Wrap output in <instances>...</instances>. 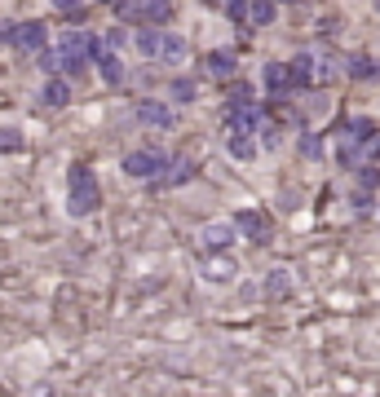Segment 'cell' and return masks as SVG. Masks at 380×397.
I'll use <instances>...</instances> for the list:
<instances>
[{"label":"cell","mask_w":380,"mask_h":397,"mask_svg":"<svg viewBox=\"0 0 380 397\" xmlns=\"http://www.w3.org/2000/svg\"><path fill=\"white\" fill-rule=\"evenodd\" d=\"M173 97H177V102H195V84H190V80H177V84H173Z\"/></svg>","instance_id":"cell-21"},{"label":"cell","mask_w":380,"mask_h":397,"mask_svg":"<svg viewBox=\"0 0 380 397\" xmlns=\"http://www.w3.org/2000/svg\"><path fill=\"white\" fill-rule=\"evenodd\" d=\"M97 71H102L106 84H120V80H124V62H120V53H115V49H102V53H97Z\"/></svg>","instance_id":"cell-10"},{"label":"cell","mask_w":380,"mask_h":397,"mask_svg":"<svg viewBox=\"0 0 380 397\" xmlns=\"http://www.w3.org/2000/svg\"><path fill=\"white\" fill-rule=\"evenodd\" d=\"M18 146H23L18 132H0V151H18Z\"/></svg>","instance_id":"cell-24"},{"label":"cell","mask_w":380,"mask_h":397,"mask_svg":"<svg viewBox=\"0 0 380 397\" xmlns=\"http://www.w3.org/2000/svg\"><path fill=\"white\" fill-rule=\"evenodd\" d=\"M164 163L168 159H164L159 151H133L124 159V172L128 177H164Z\"/></svg>","instance_id":"cell-5"},{"label":"cell","mask_w":380,"mask_h":397,"mask_svg":"<svg viewBox=\"0 0 380 397\" xmlns=\"http://www.w3.org/2000/svg\"><path fill=\"white\" fill-rule=\"evenodd\" d=\"M252 23H274V0H252Z\"/></svg>","instance_id":"cell-17"},{"label":"cell","mask_w":380,"mask_h":397,"mask_svg":"<svg viewBox=\"0 0 380 397\" xmlns=\"http://www.w3.org/2000/svg\"><path fill=\"white\" fill-rule=\"evenodd\" d=\"M235 270H239V265L230 260V256H212L208 270H204V278H208V283H235Z\"/></svg>","instance_id":"cell-11"},{"label":"cell","mask_w":380,"mask_h":397,"mask_svg":"<svg viewBox=\"0 0 380 397\" xmlns=\"http://www.w3.org/2000/svg\"><path fill=\"white\" fill-rule=\"evenodd\" d=\"M67 186H71V194H67L71 217H89V212H97V203H102V190H97L93 168H71Z\"/></svg>","instance_id":"cell-1"},{"label":"cell","mask_w":380,"mask_h":397,"mask_svg":"<svg viewBox=\"0 0 380 397\" xmlns=\"http://www.w3.org/2000/svg\"><path fill=\"white\" fill-rule=\"evenodd\" d=\"M235 225H239V229H243V234L252 239V243H270V221L261 217V212H239V217H235Z\"/></svg>","instance_id":"cell-7"},{"label":"cell","mask_w":380,"mask_h":397,"mask_svg":"<svg viewBox=\"0 0 380 397\" xmlns=\"http://www.w3.org/2000/svg\"><path fill=\"white\" fill-rule=\"evenodd\" d=\"M235 239H239V225L235 221H212L204 229V247H230Z\"/></svg>","instance_id":"cell-8"},{"label":"cell","mask_w":380,"mask_h":397,"mask_svg":"<svg viewBox=\"0 0 380 397\" xmlns=\"http://www.w3.org/2000/svg\"><path fill=\"white\" fill-rule=\"evenodd\" d=\"M226 124L235 128V132H261L266 128V120H261V106L257 102H235L226 111Z\"/></svg>","instance_id":"cell-4"},{"label":"cell","mask_w":380,"mask_h":397,"mask_svg":"<svg viewBox=\"0 0 380 397\" xmlns=\"http://www.w3.org/2000/svg\"><path fill=\"white\" fill-rule=\"evenodd\" d=\"M358 181H362V186H367V190H376V181H380V172H376V168H367V172H358Z\"/></svg>","instance_id":"cell-26"},{"label":"cell","mask_w":380,"mask_h":397,"mask_svg":"<svg viewBox=\"0 0 380 397\" xmlns=\"http://www.w3.org/2000/svg\"><path fill=\"white\" fill-rule=\"evenodd\" d=\"M301 155H305V159H319V141H314V137H301Z\"/></svg>","instance_id":"cell-25"},{"label":"cell","mask_w":380,"mask_h":397,"mask_svg":"<svg viewBox=\"0 0 380 397\" xmlns=\"http://www.w3.org/2000/svg\"><path fill=\"white\" fill-rule=\"evenodd\" d=\"M288 84H296L292 66H278V62H270V66H266V89H270V93H288Z\"/></svg>","instance_id":"cell-12"},{"label":"cell","mask_w":380,"mask_h":397,"mask_svg":"<svg viewBox=\"0 0 380 397\" xmlns=\"http://www.w3.org/2000/svg\"><path fill=\"white\" fill-rule=\"evenodd\" d=\"M235 102H252V89H247V84H235V89H230V106H235Z\"/></svg>","instance_id":"cell-23"},{"label":"cell","mask_w":380,"mask_h":397,"mask_svg":"<svg viewBox=\"0 0 380 397\" xmlns=\"http://www.w3.org/2000/svg\"><path fill=\"white\" fill-rule=\"evenodd\" d=\"M230 155H235V159H252L257 151H252V141H247V137H230Z\"/></svg>","instance_id":"cell-20"},{"label":"cell","mask_w":380,"mask_h":397,"mask_svg":"<svg viewBox=\"0 0 380 397\" xmlns=\"http://www.w3.org/2000/svg\"><path fill=\"white\" fill-rule=\"evenodd\" d=\"M0 40H9L13 49H23V53H40L44 49V27L40 23H13L0 31Z\"/></svg>","instance_id":"cell-3"},{"label":"cell","mask_w":380,"mask_h":397,"mask_svg":"<svg viewBox=\"0 0 380 397\" xmlns=\"http://www.w3.org/2000/svg\"><path fill=\"white\" fill-rule=\"evenodd\" d=\"M137 120L151 124V128H173V111L164 106V102H142L137 106Z\"/></svg>","instance_id":"cell-9"},{"label":"cell","mask_w":380,"mask_h":397,"mask_svg":"<svg viewBox=\"0 0 380 397\" xmlns=\"http://www.w3.org/2000/svg\"><path fill=\"white\" fill-rule=\"evenodd\" d=\"M266 287H270L274 296H283V291L292 287V278H288V274H270V283H266Z\"/></svg>","instance_id":"cell-22"},{"label":"cell","mask_w":380,"mask_h":397,"mask_svg":"<svg viewBox=\"0 0 380 397\" xmlns=\"http://www.w3.org/2000/svg\"><path fill=\"white\" fill-rule=\"evenodd\" d=\"M208 75H235V53H212L208 58Z\"/></svg>","instance_id":"cell-14"},{"label":"cell","mask_w":380,"mask_h":397,"mask_svg":"<svg viewBox=\"0 0 380 397\" xmlns=\"http://www.w3.org/2000/svg\"><path fill=\"white\" fill-rule=\"evenodd\" d=\"M155 58H164L168 66H181V62L190 58V44L181 40V36H168V31H159V53H155Z\"/></svg>","instance_id":"cell-6"},{"label":"cell","mask_w":380,"mask_h":397,"mask_svg":"<svg viewBox=\"0 0 380 397\" xmlns=\"http://www.w3.org/2000/svg\"><path fill=\"white\" fill-rule=\"evenodd\" d=\"M186 177H190V159H177L173 168L164 172V181H168V186H177V181H186Z\"/></svg>","instance_id":"cell-18"},{"label":"cell","mask_w":380,"mask_h":397,"mask_svg":"<svg viewBox=\"0 0 380 397\" xmlns=\"http://www.w3.org/2000/svg\"><path fill=\"white\" fill-rule=\"evenodd\" d=\"M345 132H350V137H358V141H372L376 132H380V124H376V120H354Z\"/></svg>","instance_id":"cell-15"},{"label":"cell","mask_w":380,"mask_h":397,"mask_svg":"<svg viewBox=\"0 0 380 397\" xmlns=\"http://www.w3.org/2000/svg\"><path fill=\"white\" fill-rule=\"evenodd\" d=\"M40 97H44V106H67L71 102V89H67V80H49Z\"/></svg>","instance_id":"cell-13"},{"label":"cell","mask_w":380,"mask_h":397,"mask_svg":"<svg viewBox=\"0 0 380 397\" xmlns=\"http://www.w3.org/2000/svg\"><path fill=\"white\" fill-rule=\"evenodd\" d=\"M137 49H142V53H159V31H142V36H137Z\"/></svg>","instance_id":"cell-19"},{"label":"cell","mask_w":380,"mask_h":397,"mask_svg":"<svg viewBox=\"0 0 380 397\" xmlns=\"http://www.w3.org/2000/svg\"><path fill=\"white\" fill-rule=\"evenodd\" d=\"M350 71H354L358 80H376V75H380V62H372V58H354Z\"/></svg>","instance_id":"cell-16"},{"label":"cell","mask_w":380,"mask_h":397,"mask_svg":"<svg viewBox=\"0 0 380 397\" xmlns=\"http://www.w3.org/2000/svg\"><path fill=\"white\" fill-rule=\"evenodd\" d=\"M115 13L124 23H168L173 5L168 0H115Z\"/></svg>","instance_id":"cell-2"}]
</instances>
